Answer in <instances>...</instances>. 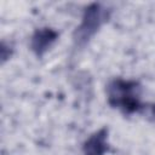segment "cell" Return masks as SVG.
Returning <instances> with one entry per match:
<instances>
[{
	"label": "cell",
	"instance_id": "7a4b0ae2",
	"mask_svg": "<svg viewBox=\"0 0 155 155\" xmlns=\"http://www.w3.org/2000/svg\"><path fill=\"white\" fill-rule=\"evenodd\" d=\"M111 10L101 2H92L85 7L80 24L74 31V44L76 47H84L94 36V34L109 21Z\"/></svg>",
	"mask_w": 155,
	"mask_h": 155
},
{
	"label": "cell",
	"instance_id": "6da1fadb",
	"mask_svg": "<svg viewBox=\"0 0 155 155\" xmlns=\"http://www.w3.org/2000/svg\"><path fill=\"white\" fill-rule=\"evenodd\" d=\"M142 92L143 87L138 81L115 78L107 86V99L111 108L128 116L147 108L142 103Z\"/></svg>",
	"mask_w": 155,
	"mask_h": 155
},
{
	"label": "cell",
	"instance_id": "3957f363",
	"mask_svg": "<svg viewBox=\"0 0 155 155\" xmlns=\"http://www.w3.org/2000/svg\"><path fill=\"white\" fill-rule=\"evenodd\" d=\"M58 39V33L48 27H42L35 29L30 38V48L33 53L41 58L51 47L52 45L57 41Z\"/></svg>",
	"mask_w": 155,
	"mask_h": 155
},
{
	"label": "cell",
	"instance_id": "5b68a950",
	"mask_svg": "<svg viewBox=\"0 0 155 155\" xmlns=\"http://www.w3.org/2000/svg\"><path fill=\"white\" fill-rule=\"evenodd\" d=\"M11 54V50H10V45H7L5 41L1 42L0 46V57H1V63H4L7 58H10Z\"/></svg>",
	"mask_w": 155,
	"mask_h": 155
},
{
	"label": "cell",
	"instance_id": "277c9868",
	"mask_svg": "<svg viewBox=\"0 0 155 155\" xmlns=\"http://www.w3.org/2000/svg\"><path fill=\"white\" fill-rule=\"evenodd\" d=\"M109 150L108 128L102 127L93 132L82 145V155H104Z\"/></svg>",
	"mask_w": 155,
	"mask_h": 155
}]
</instances>
